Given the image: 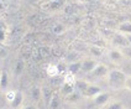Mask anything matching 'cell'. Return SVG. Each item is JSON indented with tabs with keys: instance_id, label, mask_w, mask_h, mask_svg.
Masks as SVG:
<instances>
[{
	"instance_id": "6da1fadb",
	"label": "cell",
	"mask_w": 131,
	"mask_h": 109,
	"mask_svg": "<svg viewBox=\"0 0 131 109\" xmlns=\"http://www.w3.org/2000/svg\"><path fill=\"white\" fill-rule=\"evenodd\" d=\"M127 74L124 71L120 70H110L109 74H108V83L111 88L114 89H120L121 87H125V81H126Z\"/></svg>"
},
{
	"instance_id": "7a4b0ae2",
	"label": "cell",
	"mask_w": 131,
	"mask_h": 109,
	"mask_svg": "<svg viewBox=\"0 0 131 109\" xmlns=\"http://www.w3.org/2000/svg\"><path fill=\"white\" fill-rule=\"evenodd\" d=\"M108 57L113 63H121L124 61L125 55L123 50H119V48H113L108 52Z\"/></svg>"
},
{
	"instance_id": "3957f363",
	"label": "cell",
	"mask_w": 131,
	"mask_h": 109,
	"mask_svg": "<svg viewBox=\"0 0 131 109\" xmlns=\"http://www.w3.org/2000/svg\"><path fill=\"white\" fill-rule=\"evenodd\" d=\"M109 71H110L109 67L106 65H104V63H96V66H95V68L93 70L92 74H93L94 77L102 78V77L108 76V74H109Z\"/></svg>"
},
{
	"instance_id": "277c9868",
	"label": "cell",
	"mask_w": 131,
	"mask_h": 109,
	"mask_svg": "<svg viewBox=\"0 0 131 109\" xmlns=\"http://www.w3.org/2000/svg\"><path fill=\"white\" fill-rule=\"evenodd\" d=\"M96 63L98 62L94 58H84V60H82V71L84 73H92Z\"/></svg>"
},
{
	"instance_id": "5b68a950",
	"label": "cell",
	"mask_w": 131,
	"mask_h": 109,
	"mask_svg": "<svg viewBox=\"0 0 131 109\" xmlns=\"http://www.w3.org/2000/svg\"><path fill=\"white\" fill-rule=\"evenodd\" d=\"M113 42L119 46V47H127L129 46V41H127V38H126V35L124 34H121V32H117L114 35V38H113Z\"/></svg>"
},
{
	"instance_id": "8992f818",
	"label": "cell",
	"mask_w": 131,
	"mask_h": 109,
	"mask_svg": "<svg viewBox=\"0 0 131 109\" xmlns=\"http://www.w3.org/2000/svg\"><path fill=\"white\" fill-rule=\"evenodd\" d=\"M100 92H102V88L99 87V86H95V84H90V83H89V86H88L87 89L84 91L83 95H84V97H88V98H94L95 95H98Z\"/></svg>"
},
{
	"instance_id": "52a82bcc",
	"label": "cell",
	"mask_w": 131,
	"mask_h": 109,
	"mask_svg": "<svg viewBox=\"0 0 131 109\" xmlns=\"http://www.w3.org/2000/svg\"><path fill=\"white\" fill-rule=\"evenodd\" d=\"M110 99V95L109 93H105V92H100L98 95H95L94 97V104L95 105H99V107H102L104 104H106V103L109 102Z\"/></svg>"
},
{
	"instance_id": "ba28073f",
	"label": "cell",
	"mask_w": 131,
	"mask_h": 109,
	"mask_svg": "<svg viewBox=\"0 0 131 109\" xmlns=\"http://www.w3.org/2000/svg\"><path fill=\"white\" fill-rule=\"evenodd\" d=\"M22 102H24V95H22V92H21V91H16L15 98L13 99V102H11L13 108H15V109L21 108V107H22Z\"/></svg>"
},
{
	"instance_id": "9c48e42d",
	"label": "cell",
	"mask_w": 131,
	"mask_h": 109,
	"mask_svg": "<svg viewBox=\"0 0 131 109\" xmlns=\"http://www.w3.org/2000/svg\"><path fill=\"white\" fill-rule=\"evenodd\" d=\"M59 104H61L59 94L57 92H53L51 95V99H50V102H48V107H50V109H58Z\"/></svg>"
},
{
	"instance_id": "30bf717a",
	"label": "cell",
	"mask_w": 131,
	"mask_h": 109,
	"mask_svg": "<svg viewBox=\"0 0 131 109\" xmlns=\"http://www.w3.org/2000/svg\"><path fill=\"white\" fill-rule=\"evenodd\" d=\"M67 70L72 74H77L79 71H82V61H73V62H71L68 65V67H67Z\"/></svg>"
},
{
	"instance_id": "8fae6325",
	"label": "cell",
	"mask_w": 131,
	"mask_h": 109,
	"mask_svg": "<svg viewBox=\"0 0 131 109\" xmlns=\"http://www.w3.org/2000/svg\"><path fill=\"white\" fill-rule=\"evenodd\" d=\"M75 91V84H71V83H67L64 82L63 86H62V94L63 95H69L71 93H73Z\"/></svg>"
},
{
	"instance_id": "7c38bea8",
	"label": "cell",
	"mask_w": 131,
	"mask_h": 109,
	"mask_svg": "<svg viewBox=\"0 0 131 109\" xmlns=\"http://www.w3.org/2000/svg\"><path fill=\"white\" fill-rule=\"evenodd\" d=\"M9 84V77H7L6 71L0 72V89H6Z\"/></svg>"
},
{
	"instance_id": "4fadbf2b",
	"label": "cell",
	"mask_w": 131,
	"mask_h": 109,
	"mask_svg": "<svg viewBox=\"0 0 131 109\" xmlns=\"http://www.w3.org/2000/svg\"><path fill=\"white\" fill-rule=\"evenodd\" d=\"M119 32L124 34V35H129L131 34V22L130 21H125L123 24L119 25Z\"/></svg>"
},
{
	"instance_id": "5bb4252c",
	"label": "cell",
	"mask_w": 131,
	"mask_h": 109,
	"mask_svg": "<svg viewBox=\"0 0 131 109\" xmlns=\"http://www.w3.org/2000/svg\"><path fill=\"white\" fill-rule=\"evenodd\" d=\"M31 95H32V98H34L35 102H38V101L42 98V89H40V88H37V87H34L31 89Z\"/></svg>"
},
{
	"instance_id": "9a60e30c",
	"label": "cell",
	"mask_w": 131,
	"mask_h": 109,
	"mask_svg": "<svg viewBox=\"0 0 131 109\" xmlns=\"http://www.w3.org/2000/svg\"><path fill=\"white\" fill-rule=\"evenodd\" d=\"M88 86H89V83L85 82V81H77V82H75V89H77L78 92H80L82 94L84 93V91L87 89Z\"/></svg>"
},
{
	"instance_id": "2e32d148",
	"label": "cell",
	"mask_w": 131,
	"mask_h": 109,
	"mask_svg": "<svg viewBox=\"0 0 131 109\" xmlns=\"http://www.w3.org/2000/svg\"><path fill=\"white\" fill-rule=\"evenodd\" d=\"M47 72H48V74L52 76V77H54V76H57V74L61 73L58 70V66H53V65H50L47 67Z\"/></svg>"
},
{
	"instance_id": "e0dca14e",
	"label": "cell",
	"mask_w": 131,
	"mask_h": 109,
	"mask_svg": "<svg viewBox=\"0 0 131 109\" xmlns=\"http://www.w3.org/2000/svg\"><path fill=\"white\" fill-rule=\"evenodd\" d=\"M52 93H53V92H52L50 88H43V89H42V98H45V101H46L47 104H48L50 99H51Z\"/></svg>"
},
{
	"instance_id": "ac0fdd59",
	"label": "cell",
	"mask_w": 131,
	"mask_h": 109,
	"mask_svg": "<svg viewBox=\"0 0 131 109\" xmlns=\"http://www.w3.org/2000/svg\"><path fill=\"white\" fill-rule=\"evenodd\" d=\"M90 53L94 55L95 57H99L103 55V48L102 47H98V46H92L90 47Z\"/></svg>"
},
{
	"instance_id": "d6986e66",
	"label": "cell",
	"mask_w": 131,
	"mask_h": 109,
	"mask_svg": "<svg viewBox=\"0 0 131 109\" xmlns=\"http://www.w3.org/2000/svg\"><path fill=\"white\" fill-rule=\"evenodd\" d=\"M24 70V61H17V63L15 66V74H21Z\"/></svg>"
},
{
	"instance_id": "ffe728a7",
	"label": "cell",
	"mask_w": 131,
	"mask_h": 109,
	"mask_svg": "<svg viewBox=\"0 0 131 109\" xmlns=\"http://www.w3.org/2000/svg\"><path fill=\"white\" fill-rule=\"evenodd\" d=\"M67 98H68V101H69V102H73V103L78 102V99H79V94L74 91L73 93H71L69 95H67Z\"/></svg>"
},
{
	"instance_id": "44dd1931",
	"label": "cell",
	"mask_w": 131,
	"mask_h": 109,
	"mask_svg": "<svg viewBox=\"0 0 131 109\" xmlns=\"http://www.w3.org/2000/svg\"><path fill=\"white\" fill-rule=\"evenodd\" d=\"M106 109H125V108H124V105H123V103L114 102V103H111L110 105H108Z\"/></svg>"
},
{
	"instance_id": "7402d4cb",
	"label": "cell",
	"mask_w": 131,
	"mask_h": 109,
	"mask_svg": "<svg viewBox=\"0 0 131 109\" xmlns=\"http://www.w3.org/2000/svg\"><path fill=\"white\" fill-rule=\"evenodd\" d=\"M15 94H16V92L15 91H9L6 94H5V98H6V101L7 102H13V99L15 98Z\"/></svg>"
},
{
	"instance_id": "603a6c76",
	"label": "cell",
	"mask_w": 131,
	"mask_h": 109,
	"mask_svg": "<svg viewBox=\"0 0 131 109\" xmlns=\"http://www.w3.org/2000/svg\"><path fill=\"white\" fill-rule=\"evenodd\" d=\"M123 52H124L125 57H127L129 60H131V46L124 47V48H123Z\"/></svg>"
},
{
	"instance_id": "cb8c5ba5",
	"label": "cell",
	"mask_w": 131,
	"mask_h": 109,
	"mask_svg": "<svg viewBox=\"0 0 131 109\" xmlns=\"http://www.w3.org/2000/svg\"><path fill=\"white\" fill-rule=\"evenodd\" d=\"M125 88L131 92V74H129V76L126 77V81H125Z\"/></svg>"
},
{
	"instance_id": "d4e9b609",
	"label": "cell",
	"mask_w": 131,
	"mask_h": 109,
	"mask_svg": "<svg viewBox=\"0 0 131 109\" xmlns=\"http://www.w3.org/2000/svg\"><path fill=\"white\" fill-rule=\"evenodd\" d=\"M21 109H35V107L34 105H24Z\"/></svg>"
},
{
	"instance_id": "484cf974",
	"label": "cell",
	"mask_w": 131,
	"mask_h": 109,
	"mask_svg": "<svg viewBox=\"0 0 131 109\" xmlns=\"http://www.w3.org/2000/svg\"><path fill=\"white\" fill-rule=\"evenodd\" d=\"M126 38H127V41H129V46H131V34L126 35Z\"/></svg>"
},
{
	"instance_id": "4316f807",
	"label": "cell",
	"mask_w": 131,
	"mask_h": 109,
	"mask_svg": "<svg viewBox=\"0 0 131 109\" xmlns=\"http://www.w3.org/2000/svg\"><path fill=\"white\" fill-rule=\"evenodd\" d=\"M130 74H131V67H130Z\"/></svg>"
}]
</instances>
